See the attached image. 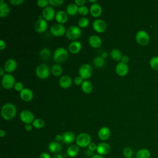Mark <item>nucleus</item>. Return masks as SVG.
<instances>
[{
  "label": "nucleus",
  "mask_w": 158,
  "mask_h": 158,
  "mask_svg": "<svg viewBox=\"0 0 158 158\" xmlns=\"http://www.w3.org/2000/svg\"><path fill=\"white\" fill-rule=\"evenodd\" d=\"M81 49V44L78 41H74L72 42L69 46V51L72 54L78 53Z\"/></svg>",
  "instance_id": "obj_24"
},
{
  "label": "nucleus",
  "mask_w": 158,
  "mask_h": 158,
  "mask_svg": "<svg viewBox=\"0 0 158 158\" xmlns=\"http://www.w3.org/2000/svg\"><path fill=\"white\" fill-rule=\"evenodd\" d=\"M78 7L74 3L69 4L66 8L67 14L70 16L75 15L78 12Z\"/></svg>",
  "instance_id": "obj_27"
},
{
  "label": "nucleus",
  "mask_w": 158,
  "mask_h": 158,
  "mask_svg": "<svg viewBox=\"0 0 158 158\" xmlns=\"http://www.w3.org/2000/svg\"><path fill=\"white\" fill-rule=\"evenodd\" d=\"M39 54L41 59L43 60H48L51 57V52L49 49L47 48H44L41 49L40 51Z\"/></svg>",
  "instance_id": "obj_31"
},
{
  "label": "nucleus",
  "mask_w": 158,
  "mask_h": 158,
  "mask_svg": "<svg viewBox=\"0 0 158 158\" xmlns=\"http://www.w3.org/2000/svg\"><path fill=\"white\" fill-rule=\"evenodd\" d=\"M88 149L89 150H90V151H95V150H96V149H97V145L95 144V143H91L89 145H88Z\"/></svg>",
  "instance_id": "obj_45"
},
{
  "label": "nucleus",
  "mask_w": 158,
  "mask_h": 158,
  "mask_svg": "<svg viewBox=\"0 0 158 158\" xmlns=\"http://www.w3.org/2000/svg\"><path fill=\"white\" fill-rule=\"evenodd\" d=\"M1 115L6 120H10L14 118L17 113L16 107L10 102L6 103L3 105L1 108Z\"/></svg>",
  "instance_id": "obj_1"
},
{
  "label": "nucleus",
  "mask_w": 158,
  "mask_h": 158,
  "mask_svg": "<svg viewBox=\"0 0 158 158\" xmlns=\"http://www.w3.org/2000/svg\"><path fill=\"white\" fill-rule=\"evenodd\" d=\"M110 56L112 59L116 61H119L121 60L122 55L120 51L117 49H114L110 52Z\"/></svg>",
  "instance_id": "obj_32"
},
{
  "label": "nucleus",
  "mask_w": 158,
  "mask_h": 158,
  "mask_svg": "<svg viewBox=\"0 0 158 158\" xmlns=\"http://www.w3.org/2000/svg\"><path fill=\"white\" fill-rule=\"evenodd\" d=\"M54 9L51 6H47L42 11V16L46 21H51L56 17Z\"/></svg>",
  "instance_id": "obj_10"
},
{
  "label": "nucleus",
  "mask_w": 158,
  "mask_h": 158,
  "mask_svg": "<svg viewBox=\"0 0 158 158\" xmlns=\"http://www.w3.org/2000/svg\"><path fill=\"white\" fill-rule=\"evenodd\" d=\"M72 79L68 75H64L59 80V84L62 88H68L72 85Z\"/></svg>",
  "instance_id": "obj_21"
},
{
  "label": "nucleus",
  "mask_w": 158,
  "mask_h": 158,
  "mask_svg": "<svg viewBox=\"0 0 158 158\" xmlns=\"http://www.w3.org/2000/svg\"><path fill=\"white\" fill-rule=\"evenodd\" d=\"M63 136V142L65 144H71L75 139V134L70 131H65L62 134Z\"/></svg>",
  "instance_id": "obj_25"
},
{
  "label": "nucleus",
  "mask_w": 158,
  "mask_h": 158,
  "mask_svg": "<svg viewBox=\"0 0 158 158\" xmlns=\"http://www.w3.org/2000/svg\"><path fill=\"white\" fill-rule=\"evenodd\" d=\"M2 85L3 88L7 89H11L12 87H14L15 84V78L13 75L9 73L5 74L2 78Z\"/></svg>",
  "instance_id": "obj_7"
},
{
  "label": "nucleus",
  "mask_w": 158,
  "mask_h": 158,
  "mask_svg": "<svg viewBox=\"0 0 158 158\" xmlns=\"http://www.w3.org/2000/svg\"><path fill=\"white\" fill-rule=\"evenodd\" d=\"M78 73L80 76L83 79H88L91 76L93 73L92 67L88 64H83L80 67L78 70Z\"/></svg>",
  "instance_id": "obj_8"
},
{
  "label": "nucleus",
  "mask_w": 158,
  "mask_h": 158,
  "mask_svg": "<svg viewBox=\"0 0 158 158\" xmlns=\"http://www.w3.org/2000/svg\"><path fill=\"white\" fill-rule=\"evenodd\" d=\"M9 2L12 5L19 6L23 2V0H10Z\"/></svg>",
  "instance_id": "obj_44"
},
{
  "label": "nucleus",
  "mask_w": 158,
  "mask_h": 158,
  "mask_svg": "<svg viewBox=\"0 0 158 158\" xmlns=\"http://www.w3.org/2000/svg\"><path fill=\"white\" fill-rule=\"evenodd\" d=\"M91 158H104V157L100 154H94Z\"/></svg>",
  "instance_id": "obj_54"
},
{
  "label": "nucleus",
  "mask_w": 158,
  "mask_h": 158,
  "mask_svg": "<svg viewBox=\"0 0 158 158\" xmlns=\"http://www.w3.org/2000/svg\"><path fill=\"white\" fill-rule=\"evenodd\" d=\"M6 46V43L4 41H3L2 40H1L0 41V49L1 50H3Z\"/></svg>",
  "instance_id": "obj_49"
},
{
  "label": "nucleus",
  "mask_w": 158,
  "mask_h": 158,
  "mask_svg": "<svg viewBox=\"0 0 158 158\" xmlns=\"http://www.w3.org/2000/svg\"><path fill=\"white\" fill-rule=\"evenodd\" d=\"M53 158H64L62 154H57L54 156V157Z\"/></svg>",
  "instance_id": "obj_57"
},
{
  "label": "nucleus",
  "mask_w": 158,
  "mask_h": 158,
  "mask_svg": "<svg viewBox=\"0 0 158 158\" xmlns=\"http://www.w3.org/2000/svg\"><path fill=\"white\" fill-rule=\"evenodd\" d=\"M39 158H51L49 154L47 152H42L40 156V157Z\"/></svg>",
  "instance_id": "obj_50"
},
{
  "label": "nucleus",
  "mask_w": 158,
  "mask_h": 158,
  "mask_svg": "<svg viewBox=\"0 0 158 158\" xmlns=\"http://www.w3.org/2000/svg\"><path fill=\"white\" fill-rule=\"evenodd\" d=\"M83 82V78L80 76H78V77H75V78L74 79V83L76 85H80L82 84Z\"/></svg>",
  "instance_id": "obj_43"
},
{
  "label": "nucleus",
  "mask_w": 158,
  "mask_h": 158,
  "mask_svg": "<svg viewBox=\"0 0 158 158\" xmlns=\"http://www.w3.org/2000/svg\"><path fill=\"white\" fill-rule=\"evenodd\" d=\"M20 118L26 124H30L34 121L33 114L28 110H22L20 114Z\"/></svg>",
  "instance_id": "obj_11"
},
{
  "label": "nucleus",
  "mask_w": 158,
  "mask_h": 158,
  "mask_svg": "<svg viewBox=\"0 0 158 158\" xmlns=\"http://www.w3.org/2000/svg\"><path fill=\"white\" fill-rule=\"evenodd\" d=\"M36 3L40 7H42V8L46 7L49 4L48 0H38Z\"/></svg>",
  "instance_id": "obj_40"
},
{
  "label": "nucleus",
  "mask_w": 158,
  "mask_h": 158,
  "mask_svg": "<svg viewBox=\"0 0 158 158\" xmlns=\"http://www.w3.org/2000/svg\"><path fill=\"white\" fill-rule=\"evenodd\" d=\"M55 18L58 23L63 24L68 20V14L63 10H59L56 13Z\"/></svg>",
  "instance_id": "obj_22"
},
{
  "label": "nucleus",
  "mask_w": 158,
  "mask_h": 158,
  "mask_svg": "<svg viewBox=\"0 0 158 158\" xmlns=\"http://www.w3.org/2000/svg\"><path fill=\"white\" fill-rule=\"evenodd\" d=\"M88 43L91 47L97 48L101 46L102 40L99 36L97 35H92L89 38Z\"/></svg>",
  "instance_id": "obj_20"
},
{
  "label": "nucleus",
  "mask_w": 158,
  "mask_h": 158,
  "mask_svg": "<svg viewBox=\"0 0 158 158\" xmlns=\"http://www.w3.org/2000/svg\"><path fill=\"white\" fill-rule=\"evenodd\" d=\"M110 151V145L104 142H102L99 143L97 145V149L96 151L98 153V154H100L101 156L106 155L108 154Z\"/></svg>",
  "instance_id": "obj_15"
},
{
  "label": "nucleus",
  "mask_w": 158,
  "mask_h": 158,
  "mask_svg": "<svg viewBox=\"0 0 158 158\" xmlns=\"http://www.w3.org/2000/svg\"><path fill=\"white\" fill-rule=\"evenodd\" d=\"M67 57L68 51L64 48L60 47L57 48L53 54L54 60L57 62H63L67 60Z\"/></svg>",
  "instance_id": "obj_2"
},
{
  "label": "nucleus",
  "mask_w": 158,
  "mask_h": 158,
  "mask_svg": "<svg viewBox=\"0 0 158 158\" xmlns=\"http://www.w3.org/2000/svg\"><path fill=\"white\" fill-rule=\"evenodd\" d=\"M136 41L141 46H146L150 41V36L147 31L144 30L138 31L135 36Z\"/></svg>",
  "instance_id": "obj_4"
},
{
  "label": "nucleus",
  "mask_w": 158,
  "mask_h": 158,
  "mask_svg": "<svg viewBox=\"0 0 158 158\" xmlns=\"http://www.w3.org/2000/svg\"><path fill=\"white\" fill-rule=\"evenodd\" d=\"M55 139H56V141H57V142H60V141H63V136L62 135H57L55 137Z\"/></svg>",
  "instance_id": "obj_48"
},
{
  "label": "nucleus",
  "mask_w": 158,
  "mask_h": 158,
  "mask_svg": "<svg viewBox=\"0 0 158 158\" xmlns=\"http://www.w3.org/2000/svg\"><path fill=\"white\" fill-rule=\"evenodd\" d=\"M50 32L54 36H62L65 33L66 30L62 24L56 23L51 27Z\"/></svg>",
  "instance_id": "obj_9"
},
{
  "label": "nucleus",
  "mask_w": 158,
  "mask_h": 158,
  "mask_svg": "<svg viewBox=\"0 0 158 158\" xmlns=\"http://www.w3.org/2000/svg\"><path fill=\"white\" fill-rule=\"evenodd\" d=\"M107 56H108V54H107V52H106V51H104V52H102V55H101V56L103 57V58H106V57H107Z\"/></svg>",
  "instance_id": "obj_56"
},
{
  "label": "nucleus",
  "mask_w": 158,
  "mask_h": 158,
  "mask_svg": "<svg viewBox=\"0 0 158 158\" xmlns=\"http://www.w3.org/2000/svg\"><path fill=\"white\" fill-rule=\"evenodd\" d=\"M64 2L63 0H49V3L52 6L57 7L60 6Z\"/></svg>",
  "instance_id": "obj_41"
},
{
  "label": "nucleus",
  "mask_w": 158,
  "mask_h": 158,
  "mask_svg": "<svg viewBox=\"0 0 158 158\" xmlns=\"http://www.w3.org/2000/svg\"><path fill=\"white\" fill-rule=\"evenodd\" d=\"M128 66L127 64L120 62L115 67V72L120 77H124L127 75L128 72Z\"/></svg>",
  "instance_id": "obj_13"
},
{
  "label": "nucleus",
  "mask_w": 158,
  "mask_h": 158,
  "mask_svg": "<svg viewBox=\"0 0 158 158\" xmlns=\"http://www.w3.org/2000/svg\"><path fill=\"white\" fill-rule=\"evenodd\" d=\"M149 65L153 70L158 71V56H154L150 59Z\"/></svg>",
  "instance_id": "obj_35"
},
{
  "label": "nucleus",
  "mask_w": 158,
  "mask_h": 158,
  "mask_svg": "<svg viewBox=\"0 0 158 158\" xmlns=\"http://www.w3.org/2000/svg\"><path fill=\"white\" fill-rule=\"evenodd\" d=\"M20 96L23 101L25 102H28L33 99V93L30 89L26 88H23V90L20 92Z\"/></svg>",
  "instance_id": "obj_16"
},
{
  "label": "nucleus",
  "mask_w": 158,
  "mask_h": 158,
  "mask_svg": "<svg viewBox=\"0 0 158 158\" xmlns=\"http://www.w3.org/2000/svg\"><path fill=\"white\" fill-rule=\"evenodd\" d=\"M36 74L40 79H46L50 75V70L46 64L39 65L36 69Z\"/></svg>",
  "instance_id": "obj_6"
},
{
  "label": "nucleus",
  "mask_w": 158,
  "mask_h": 158,
  "mask_svg": "<svg viewBox=\"0 0 158 158\" xmlns=\"http://www.w3.org/2000/svg\"><path fill=\"white\" fill-rule=\"evenodd\" d=\"M10 12V7L9 5L4 2L3 0L0 1V17H5L8 15Z\"/></svg>",
  "instance_id": "obj_26"
},
{
  "label": "nucleus",
  "mask_w": 158,
  "mask_h": 158,
  "mask_svg": "<svg viewBox=\"0 0 158 158\" xmlns=\"http://www.w3.org/2000/svg\"><path fill=\"white\" fill-rule=\"evenodd\" d=\"M131 158H133V157H131Z\"/></svg>",
  "instance_id": "obj_59"
},
{
  "label": "nucleus",
  "mask_w": 158,
  "mask_h": 158,
  "mask_svg": "<svg viewBox=\"0 0 158 158\" xmlns=\"http://www.w3.org/2000/svg\"><path fill=\"white\" fill-rule=\"evenodd\" d=\"M79 152V148L77 145H71L67 149V153L69 156L71 157L77 156Z\"/></svg>",
  "instance_id": "obj_29"
},
{
  "label": "nucleus",
  "mask_w": 158,
  "mask_h": 158,
  "mask_svg": "<svg viewBox=\"0 0 158 158\" xmlns=\"http://www.w3.org/2000/svg\"><path fill=\"white\" fill-rule=\"evenodd\" d=\"M14 88L17 91H20V92L23 89V85L21 82H16Z\"/></svg>",
  "instance_id": "obj_42"
},
{
  "label": "nucleus",
  "mask_w": 158,
  "mask_h": 158,
  "mask_svg": "<svg viewBox=\"0 0 158 158\" xmlns=\"http://www.w3.org/2000/svg\"><path fill=\"white\" fill-rule=\"evenodd\" d=\"M93 28L98 33H102L107 28L106 23L101 19H96L93 22Z\"/></svg>",
  "instance_id": "obj_12"
},
{
  "label": "nucleus",
  "mask_w": 158,
  "mask_h": 158,
  "mask_svg": "<svg viewBox=\"0 0 158 158\" xmlns=\"http://www.w3.org/2000/svg\"><path fill=\"white\" fill-rule=\"evenodd\" d=\"M129 60H130L129 57L127 55H124V56H122V57L121 62H123L125 64H127L129 62Z\"/></svg>",
  "instance_id": "obj_47"
},
{
  "label": "nucleus",
  "mask_w": 158,
  "mask_h": 158,
  "mask_svg": "<svg viewBox=\"0 0 158 158\" xmlns=\"http://www.w3.org/2000/svg\"><path fill=\"white\" fill-rule=\"evenodd\" d=\"M123 155L125 158H131L133 156V150L130 147H126L123 150Z\"/></svg>",
  "instance_id": "obj_38"
},
{
  "label": "nucleus",
  "mask_w": 158,
  "mask_h": 158,
  "mask_svg": "<svg viewBox=\"0 0 158 158\" xmlns=\"http://www.w3.org/2000/svg\"><path fill=\"white\" fill-rule=\"evenodd\" d=\"M93 64L94 65L98 68H101L103 67L105 64V59L102 56H96L93 59Z\"/></svg>",
  "instance_id": "obj_33"
},
{
  "label": "nucleus",
  "mask_w": 158,
  "mask_h": 158,
  "mask_svg": "<svg viewBox=\"0 0 158 158\" xmlns=\"http://www.w3.org/2000/svg\"><path fill=\"white\" fill-rule=\"evenodd\" d=\"M44 121L41 119V118H36L34 120V121L32 123V125L37 128V129H40V128H42L44 126Z\"/></svg>",
  "instance_id": "obj_36"
},
{
  "label": "nucleus",
  "mask_w": 158,
  "mask_h": 158,
  "mask_svg": "<svg viewBox=\"0 0 158 158\" xmlns=\"http://www.w3.org/2000/svg\"><path fill=\"white\" fill-rule=\"evenodd\" d=\"M51 71L52 74L56 77L60 76L62 73V68L59 64H54L52 66Z\"/></svg>",
  "instance_id": "obj_34"
},
{
  "label": "nucleus",
  "mask_w": 158,
  "mask_h": 158,
  "mask_svg": "<svg viewBox=\"0 0 158 158\" xmlns=\"http://www.w3.org/2000/svg\"><path fill=\"white\" fill-rule=\"evenodd\" d=\"M34 28L36 31L38 33L44 32L48 28V23L46 20L44 19H38L35 23Z\"/></svg>",
  "instance_id": "obj_14"
},
{
  "label": "nucleus",
  "mask_w": 158,
  "mask_h": 158,
  "mask_svg": "<svg viewBox=\"0 0 158 158\" xmlns=\"http://www.w3.org/2000/svg\"><path fill=\"white\" fill-rule=\"evenodd\" d=\"M89 2H93V4H94L95 2H97V1L96 0H89Z\"/></svg>",
  "instance_id": "obj_58"
},
{
  "label": "nucleus",
  "mask_w": 158,
  "mask_h": 158,
  "mask_svg": "<svg viewBox=\"0 0 158 158\" xmlns=\"http://www.w3.org/2000/svg\"><path fill=\"white\" fill-rule=\"evenodd\" d=\"M76 143L78 147L85 148L91 143V136L86 133L79 134L76 138Z\"/></svg>",
  "instance_id": "obj_5"
},
{
  "label": "nucleus",
  "mask_w": 158,
  "mask_h": 158,
  "mask_svg": "<svg viewBox=\"0 0 158 158\" xmlns=\"http://www.w3.org/2000/svg\"><path fill=\"white\" fill-rule=\"evenodd\" d=\"M151 152L146 148L139 149L136 154V158H150Z\"/></svg>",
  "instance_id": "obj_28"
},
{
  "label": "nucleus",
  "mask_w": 158,
  "mask_h": 158,
  "mask_svg": "<svg viewBox=\"0 0 158 158\" xmlns=\"http://www.w3.org/2000/svg\"><path fill=\"white\" fill-rule=\"evenodd\" d=\"M5 75V70L4 69H2V67L0 68V75L1 76H4Z\"/></svg>",
  "instance_id": "obj_55"
},
{
  "label": "nucleus",
  "mask_w": 158,
  "mask_h": 158,
  "mask_svg": "<svg viewBox=\"0 0 158 158\" xmlns=\"http://www.w3.org/2000/svg\"><path fill=\"white\" fill-rule=\"evenodd\" d=\"M88 12H89V9L85 6H80L78 8V13L81 15H87L88 14Z\"/></svg>",
  "instance_id": "obj_39"
},
{
  "label": "nucleus",
  "mask_w": 158,
  "mask_h": 158,
  "mask_svg": "<svg viewBox=\"0 0 158 158\" xmlns=\"http://www.w3.org/2000/svg\"><path fill=\"white\" fill-rule=\"evenodd\" d=\"M17 62L13 59H9L4 64V69L7 73H11L14 72L17 68Z\"/></svg>",
  "instance_id": "obj_17"
},
{
  "label": "nucleus",
  "mask_w": 158,
  "mask_h": 158,
  "mask_svg": "<svg viewBox=\"0 0 158 158\" xmlns=\"http://www.w3.org/2000/svg\"><path fill=\"white\" fill-rule=\"evenodd\" d=\"M98 137L101 140H107L109 139L110 135V130L109 128L107 127H103L101 128L98 133Z\"/></svg>",
  "instance_id": "obj_19"
},
{
  "label": "nucleus",
  "mask_w": 158,
  "mask_h": 158,
  "mask_svg": "<svg viewBox=\"0 0 158 158\" xmlns=\"http://www.w3.org/2000/svg\"><path fill=\"white\" fill-rule=\"evenodd\" d=\"M81 89L85 93H90L93 90L91 83L88 80H85L81 84Z\"/></svg>",
  "instance_id": "obj_30"
},
{
  "label": "nucleus",
  "mask_w": 158,
  "mask_h": 158,
  "mask_svg": "<svg viewBox=\"0 0 158 158\" xmlns=\"http://www.w3.org/2000/svg\"><path fill=\"white\" fill-rule=\"evenodd\" d=\"M61 144L57 141H51L48 144V149L52 153L57 154L62 150Z\"/></svg>",
  "instance_id": "obj_23"
},
{
  "label": "nucleus",
  "mask_w": 158,
  "mask_h": 158,
  "mask_svg": "<svg viewBox=\"0 0 158 158\" xmlns=\"http://www.w3.org/2000/svg\"><path fill=\"white\" fill-rule=\"evenodd\" d=\"M89 12L91 15L94 17H98L102 13V7L99 4L94 3L91 5Z\"/></svg>",
  "instance_id": "obj_18"
},
{
  "label": "nucleus",
  "mask_w": 158,
  "mask_h": 158,
  "mask_svg": "<svg viewBox=\"0 0 158 158\" xmlns=\"http://www.w3.org/2000/svg\"><path fill=\"white\" fill-rule=\"evenodd\" d=\"M85 153H86V156H93V151H90V150H86V152H85Z\"/></svg>",
  "instance_id": "obj_52"
},
{
  "label": "nucleus",
  "mask_w": 158,
  "mask_h": 158,
  "mask_svg": "<svg viewBox=\"0 0 158 158\" xmlns=\"http://www.w3.org/2000/svg\"><path fill=\"white\" fill-rule=\"evenodd\" d=\"M25 129L27 131H30L32 129V126L30 124H25Z\"/></svg>",
  "instance_id": "obj_51"
},
{
  "label": "nucleus",
  "mask_w": 158,
  "mask_h": 158,
  "mask_svg": "<svg viewBox=\"0 0 158 158\" xmlns=\"http://www.w3.org/2000/svg\"><path fill=\"white\" fill-rule=\"evenodd\" d=\"M89 19L86 17L80 18L78 22V26L81 28H85V27H88V25H89Z\"/></svg>",
  "instance_id": "obj_37"
},
{
  "label": "nucleus",
  "mask_w": 158,
  "mask_h": 158,
  "mask_svg": "<svg viewBox=\"0 0 158 158\" xmlns=\"http://www.w3.org/2000/svg\"><path fill=\"white\" fill-rule=\"evenodd\" d=\"M6 135V131L3 130H0V136L1 137H4Z\"/></svg>",
  "instance_id": "obj_53"
},
{
  "label": "nucleus",
  "mask_w": 158,
  "mask_h": 158,
  "mask_svg": "<svg viewBox=\"0 0 158 158\" xmlns=\"http://www.w3.org/2000/svg\"><path fill=\"white\" fill-rule=\"evenodd\" d=\"M81 29L77 26H71L66 30L65 35L67 38L72 41H75L81 36Z\"/></svg>",
  "instance_id": "obj_3"
},
{
  "label": "nucleus",
  "mask_w": 158,
  "mask_h": 158,
  "mask_svg": "<svg viewBox=\"0 0 158 158\" xmlns=\"http://www.w3.org/2000/svg\"><path fill=\"white\" fill-rule=\"evenodd\" d=\"M86 0H75V4H77L78 6H82L86 3Z\"/></svg>",
  "instance_id": "obj_46"
}]
</instances>
